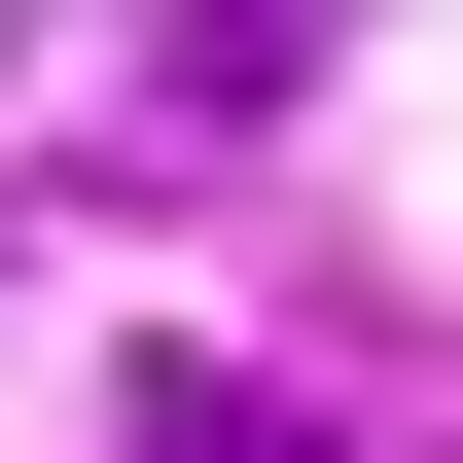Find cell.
<instances>
[{
  "mask_svg": "<svg viewBox=\"0 0 463 463\" xmlns=\"http://www.w3.org/2000/svg\"><path fill=\"white\" fill-rule=\"evenodd\" d=\"M143 463H356V428H286V392H214V356H143Z\"/></svg>",
  "mask_w": 463,
  "mask_h": 463,
  "instance_id": "cell-1",
  "label": "cell"
}]
</instances>
